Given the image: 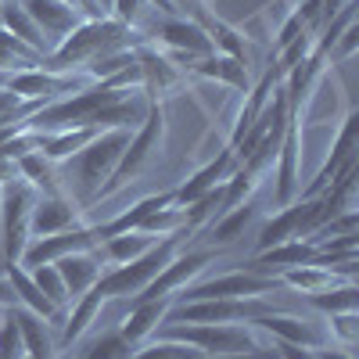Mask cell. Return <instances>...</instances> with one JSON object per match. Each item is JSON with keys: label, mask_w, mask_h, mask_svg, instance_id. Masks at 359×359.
I'll return each instance as SVG.
<instances>
[{"label": "cell", "mask_w": 359, "mask_h": 359, "mask_svg": "<svg viewBox=\"0 0 359 359\" xmlns=\"http://www.w3.org/2000/svg\"><path fill=\"white\" fill-rule=\"evenodd\" d=\"M130 36H133V29L123 25V22H115V18H83L72 33L43 57L40 69H50V72L83 69V65L94 62V57H101V54L133 47Z\"/></svg>", "instance_id": "1"}, {"label": "cell", "mask_w": 359, "mask_h": 359, "mask_svg": "<svg viewBox=\"0 0 359 359\" xmlns=\"http://www.w3.org/2000/svg\"><path fill=\"white\" fill-rule=\"evenodd\" d=\"M133 130H101L94 140H90L79 155L69 158V169H72V191H76V205H94L104 191V184L111 180L118 158H123L126 144H130Z\"/></svg>", "instance_id": "2"}, {"label": "cell", "mask_w": 359, "mask_h": 359, "mask_svg": "<svg viewBox=\"0 0 359 359\" xmlns=\"http://www.w3.org/2000/svg\"><path fill=\"white\" fill-rule=\"evenodd\" d=\"M158 338L169 341H184L205 355H248L259 352V338L255 327L248 323H176V320H162Z\"/></svg>", "instance_id": "3"}, {"label": "cell", "mask_w": 359, "mask_h": 359, "mask_svg": "<svg viewBox=\"0 0 359 359\" xmlns=\"http://www.w3.org/2000/svg\"><path fill=\"white\" fill-rule=\"evenodd\" d=\"M162 144H165V111H162V104H158V101H151V104H147L144 123L133 130V137H130V144H126L123 158H118V165H115L111 180L104 184L101 198L115 194L118 187L133 184V180H137L140 172L151 169V165L158 162V155H162ZM101 198H97V201H101Z\"/></svg>", "instance_id": "4"}, {"label": "cell", "mask_w": 359, "mask_h": 359, "mask_svg": "<svg viewBox=\"0 0 359 359\" xmlns=\"http://www.w3.org/2000/svg\"><path fill=\"white\" fill-rule=\"evenodd\" d=\"M180 241H184V233L162 237V241H158L155 248H147L144 255H137V259H130V262H123V266L104 269L90 291H97L104 302H108V298H133V294H140L147 284L158 277V269L180 252Z\"/></svg>", "instance_id": "5"}, {"label": "cell", "mask_w": 359, "mask_h": 359, "mask_svg": "<svg viewBox=\"0 0 359 359\" xmlns=\"http://www.w3.org/2000/svg\"><path fill=\"white\" fill-rule=\"evenodd\" d=\"M36 191L25 180H11L0 194V255L4 266L18 262L25 245H29V212H33Z\"/></svg>", "instance_id": "6"}, {"label": "cell", "mask_w": 359, "mask_h": 359, "mask_svg": "<svg viewBox=\"0 0 359 359\" xmlns=\"http://www.w3.org/2000/svg\"><path fill=\"white\" fill-rule=\"evenodd\" d=\"M269 309L273 306L266 298H201V302H180L169 309V316L176 323H252Z\"/></svg>", "instance_id": "7"}, {"label": "cell", "mask_w": 359, "mask_h": 359, "mask_svg": "<svg viewBox=\"0 0 359 359\" xmlns=\"http://www.w3.org/2000/svg\"><path fill=\"white\" fill-rule=\"evenodd\" d=\"M280 280L277 277H259V273H223L212 280H201V284H187L180 287L172 298L176 302H201V298H262L266 291H277Z\"/></svg>", "instance_id": "8"}, {"label": "cell", "mask_w": 359, "mask_h": 359, "mask_svg": "<svg viewBox=\"0 0 359 359\" xmlns=\"http://www.w3.org/2000/svg\"><path fill=\"white\" fill-rule=\"evenodd\" d=\"M216 259V248H205V252H176L162 269H158V277L147 284L140 294H133V302H151V298H169L176 294L180 287H187L194 284V277L205 273V266Z\"/></svg>", "instance_id": "9"}, {"label": "cell", "mask_w": 359, "mask_h": 359, "mask_svg": "<svg viewBox=\"0 0 359 359\" xmlns=\"http://www.w3.org/2000/svg\"><path fill=\"white\" fill-rule=\"evenodd\" d=\"M86 79L83 76H72V72H50V69H22V72H8V90L18 94L22 101H36V104H47V101H57L72 94V90H83Z\"/></svg>", "instance_id": "10"}, {"label": "cell", "mask_w": 359, "mask_h": 359, "mask_svg": "<svg viewBox=\"0 0 359 359\" xmlns=\"http://www.w3.org/2000/svg\"><path fill=\"white\" fill-rule=\"evenodd\" d=\"M352 158H359V111H345L341 115V123H338V133H334V144H331V151H327L323 165L316 169L313 176V184L306 191H298V198H316L331 180L341 172V165H348Z\"/></svg>", "instance_id": "11"}, {"label": "cell", "mask_w": 359, "mask_h": 359, "mask_svg": "<svg viewBox=\"0 0 359 359\" xmlns=\"http://www.w3.org/2000/svg\"><path fill=\"white\" fill-rule=\"evenodd\" d=\"M86 248H97V233L94 226H72V230H62V233H50V237H33L25 245L18 266L33 269V266H47V262H57L72 252H86Z\"/></svg>", "instance_id": "12"}, {"label": "cell", "mask_w": 359, "mask_h": 359, "mask_svg": "<svg viewBox=\"0 0 359 359\" xmlns=\"http://www.w3.org/2000/svg\"><path fill=\"white\" fill-rule=\"evenodd\" d=\"M273 180H277V205H291L298 201V191H302V126L287 118V130L280 140V151L273 162Z\"/></svg>", "instance_id": "13"}, {"label": "cell", "mask_w": 359, "mask_h": 359, "mask_svg": "<svg viewBox=\"0 0 359 359\" xmlns=\"http://www.w3.org/2000/svg\"><path fill=\"white\" fill-rule=\"evenodd\" d=\"M155 36H158V43L169 47V54H184V57H194V62L216 54L212 36H208L194 18H184V15H165L155 25Z\"/></svg>", "instance_id": "14"}, {"label": "cell", "mask_w": 359, "mask_h": 359, "mask_svg": "<svg viewBox=\"0 0 359 359\" xmlns=\"http://www.w3.org/2000/svg\"><path fill=\"white\" fill-rule=\"evenodd\" d=\"M79 212L83 208L69 194H36L33 212H29V241L79 226Z\"/></svg>", "instance_id": "15"}, {"label": "cell", "mask_w": 359, "mask_h": 359, "mask_svg": "<svg viewBox=\"0 0 359 359\" xmlns=\"http://www.w3.org/2000/svg\"><path fill=\"white\" fill-rule=\"evenodd\" d=\"M22 8L40 25V33L47 36L50 47H57L83 22V15L69 4V0H22Z\"/></svg>", "instance_id": "16"}, {"label": "cell", "mask_w": 359, "mask_h": 359, "mask_svg": "<svg viewBox=\"0 0 359 359\" xmlns=\"http://www.w3.org/2000/svg\"><path fill=\"white\" fill-rule=\"evenodd\" d=\"M316 259V248L306 241V237H291L284 245H273L266 252H255L252 262L245 266L248 273H259V277H280L284 269H294V266H306Z\"/></svg>", "instance_id": "17"}, {"label": "cell", "mask_w": 359, "mask_h": 359, "mask_svg": "<svg viewBox=\"0 0 359 359\" xmlns=\"http://www.w3.org/2000/svg\"><path fill=\"white\" fill-rule=\"evenodd\" d=\"M248 327H262L266 334H273V341H284V345H302V348H320V345H327V334L316 331L313 323H306L302 316L277 313V309H269L266 316L252 320Z\"/></svg>", "instance_id": "18"}, {"label": "cell", "mask_w": 359, "mask_h": 359, "mask_svg": "<svg viewBox=\"0 0 359 359\" xmlns=\"http://www.w3.org/2000/svg\"><path fill=\"white\" fill-rule=\"evenodd\" d=\"M233 169H237V158H233V151L230 147H223V151L212 158V162H205L191 180H184L180 187H172V194H176V205H191L194 198H201V194H208L212 187H219V184H226V180L233 176Z\"/></svg>", "instance_id": "19"}, {"label": "cell", "mask_w": 359, "mask_h": 359, "mask_svg": "<svg viewBox=\"0 0 359 359\" xmlns=\"http://www.w3.org/2000/svg\"><path fill=\"white\" fill-rule=\"evenodd\" d=\"M4 277H8V284L15 287V298H18V306H22V309L43 316L50 327H62V323H65V309H57V306H50V302H47L43 291L36 287L33 273H29L25 266H18V262L4 266Z\"/></svg>", "instance_id": "20"}, {"label": "cell", "mask_w": 359, "mask_h": 359, "mask_svg": "<svg viewBox=\"0 0 359 359\" xmlns=\"http://www.w3.org/2000/svg\"><path fill=\"white\" fill-rule=\"evenodd\" d=\"M57 273L65 280V291H69V302H76L79 294H86L90 287L97 284V277L104 273L101 266V252L97 248H86V252H72L65 259H57Z\"/></svg>", "instance_id": "21"}, {"label": "cell", "mask_w": 359, "mask_h": 359, "mask_svg": "<svg viewBox=\"0 0 359 359\" xmlns=\"http://www.w3.org/2000/svg\"><path fill=\"white\" fill-rule=\"evenodd\" d=\"M172 302H176L172 294L169 298H151V302H130V316H126L123 327H118V334H123L137 348L140 341H147V338L158 331V323L169 316Z\"/></svg>", "instance_id": "22"}, {"label": "cell", "mask_w": 359, "mask_h": 359, "mask_svg": "<svg viewBox=\"0 0 359 359\" xmlns=\"http://www.w3.org/2000/svg\"><path fill=\"white\" fill-rule=\"evenodd\" d=\"M15 320H18V331H22V345H25V355L29 359H57V341L50 334V323L36 313H29L22 306L11 309Z\"/></svg>", "instance_id": "23"}, {"label": "cell", "mask_w": 359, "mask_h": 359, "mask_svg": "<svg viewBox=\"0 0 359 359\" xmlns=\"http://www.w3.org/2000/svg\"><path fill=\"white\" fill-rule=\"evenodd\" d=\"M137 65H140V76H144L147 101H158V94H165L169 86L180 83V72L172 69V62L165 54H158L155 47H137Z\"/></svg>", "instance_id": "24"}, {"label": "cell", "mask_w": 359, "mask_h": 359, "mask_svg": "<svg viewBox=\"0 0 359 359\" xmlns=\"http://www.w3.org/2000/svg\"><path fill=\"white\" fill-rule=\"evenodd\" d=\"M0 29H8L15 40H22L29 50H36L40 57H47L54 47L47 43V36L40 33V25L29 18V11L22 8V0H4V11H0Z\"/></svg>", "instance_id": "25"}, {"label": "cell", "mask_w": 359, "mask_h": 359, "mask_svg": "<svg viewBox=\"0 0 359 359\" xmlns=\"http://www.w3.org/2000/svg\"><path fill=\"white\" fill-rule=\"evenodd\" d=\"M302 216H306V198H298L291 205H284L277 216H269L259 230V241H255V252H266L273 245H284L291 237H298V226H302Z\"/></svg>", "instance_id": "26"}, {"label": "cell", "mask_w": 359, "mask_h": 359, "mask_svg": "<svg viewBox=\"0 0 359 359\" xmlns=\"http://www.w3.org/2000/svg\"><path fill=\"white\" fill-rule=\"evenodd\" d=\"M194 76L201 79H212V83H223L230 90H241V94H248V65L245 62H237V57H226V54H208L201 57V62L191 69Z\"/></svg>", "instance_id": "27"}, {"label": "cell", "mask_w": 359, "mask_h": 359, "mask_svg": "<svg viewBox=\"0 0 359 359\" xmlns=\"http://www.w3.org/2000/svg\"><path fill=\"white\" fill-rule=\"evenodd\" d=\"M277 280H280V287H294V291H302V294H316V291H327V287L341 284L345 277H338L334 269H327V266L306 262V266L284 269V273H280Z\"/></svg>", "instance_id": "28"}, {"label": "cell", "mask_w": 359, "mask_h": 359, "mask_svg": "<svg viewBox=\"0 0 359 359\" xmlns=\"http://www.w3.org/2000/svg\"><path fill=\"white\" fill-rule=\"evenodd\" d=\"M162 241V237H151V233H144V230H130V233H118V237H108V241L97 245L101 259H108L111 266H123L137 255H144L147 248H155Z\"/></svg>", "instance_id": "29"}, {"label": "cell", "mask_w": 359, "mask_h": 359, "mask_svg": "<svg viewBox=\"0 0 359 359\" xmlns=\"http://www.w3.org/2000/svg\"><path fill=\"white\" fill-rule=\"evenodd\" d=\"M255 216H259V208H255L252 201L237 205V208H226L223 216H216V219H212V245H216V248H223V245L241 241L245 230L255 223Z\"/></svg>", "instance_id": "30"}, {"label": "cell", "mask_w": 359, "mask_h": 359, "mask_svg": "<svg viewBox=\"0 0 359 359\" xmlns=\"http://www.w3.org/2000/svg\"><path fill=\"white\" fill-rule=\"evenodd\" d=\"M101 306H104V298L97 294V291H86V294H79L76 302H72V313H69V320L62 323V348H69L76 338H83V331L90 323H94V316L101 313Z\"/></svg>", "instance_id": "31"}, {"label": "cell", "mask_w": 359, "mask_h": 359, "mask_svg": "<svg viewBox=\"0 0 359 359\" xmlns=\"http://www.w3.org/2000/svg\"><path fill=\"white\" fill-rule=\"evenodd\" d=\"M309 306L320 309L323 316H334V313H355L359 309V287L352 280H341L327 291H316V294H306Z\"/></svg>", "instance_id": "32"}, {"label": "cell", "mask_w": 359, "mask_h": 359, "mask_svg": "<svg viewBox=\"0 0 359 359\" xmlns=\"http://www.w3.org/2000/svg\"><path fill=\"white\" fill-rule=\"evenodd\" d=\"M137 230L151 233V237H172V233H184V205H165V208H155Z\"/></svg>", "instance_id": "33"}, {"label": "cell", "mask_w": 359, "mask_h": 359, "mask_svg": "<svg viewBox=\"0 0 359 359\" xmlns=\"http://www.w3.org/2000/svg\"><path fill=\"white\" fill-rule=\"evenodd\" d=\"M130 359H208L205 352L184 345V341H169V338H158V341H147L140 348L130 352Z\"/></svg>", "instance_id": "34"}, {"label": "cell", "mask_w": 359, "mask_h": 359, "mask_svg": "<svg viewBox=\"0 0 359 359\" xmlns=\"http://www.w3.org/2000/svg\"><path fill=\"white\" fill-rule=\"evenodd\" d=\"M29 273H33L36 287L43 291V298H47L50 306H57V309H65V306H69L65 280H62V273H57V266H54V262H47V266H33Z\"/></svg>", "instance_id": "35"}, {"label": "cell", "mask_w": 359, "mask_h": 359, "mask_svg": "<svg viewBox=\"0 0 359 359\" xmlns=\"http://www.w3.org/2000/svg\"><path fill=\"white\" fill-rule=\"evenodd\" d=\"M130 352H133V345L123 334L108 331V334H101V338H94V341L86 345L83 359H130Z\"/></svg>", "instance_id": "36"}, {"label": "cell", "mask_w": 359, "mask_h": 359, "mask_svg": "<svg viewBox=\"0 0 359 359\" xmlns=\"http://www.w3.org/2000/svg\"><path fill=\"white\" fill-rule=\"evenodd\" d=\"M327 338H331L334 345H341V348H352L355 341H359V320H355V313H334V316H327Z\"/></svg>", "instance_id": "37"}, {"label": "cell", "mask_w": 359, "mask_h": 359, "mask_svg": "<svg viewBox=\"0 0 359 359\" xmlns=\"http://www.w3.org/2000/svg\"><path fill=\"white\" fill-rule=\"evenodd\" d=\"M25 345H22V331L11 309H4V320H0V359H22Z\"/></svg>", "instance_id": "38"}, {"label": "cell", "mask_w": 359, "mask_h": 359, "mask_svg": "<svg viewBox=\"0 0 359 359\" xmlns=\"http://www.w3.org/2000/svg\"><path fill=\"white\" fill-rule=\"evenodd\" d=\"M151 8L147 0H111V8H108V18H115V22H123V25H137L140 18H144V11Z\"/></svg>", "instance_id": "39"}, {"label": "cell", "mask_w": 359, "mask_h": 359, "mask_svg": "<svg viewBox=\"0 0 359 359\" xmlns=\"http://www.w3.org/2000/svg\"><path fill=\"white\" fill-rule=\"evenodd\" d=\"M355 43H359V25L355 22H348L345 29H341V36L334 40V47H331V54H327V62H348L352 57V50H355Z\"/></svg>", "instance_id": "40"}, {"label": "cell", "mask_w": 359, "mask_h": 359, "mask_svg": "<svg viewBox=\"0 0 359 359\" xmlns=\"http://www.w3.org/2000/svg\"><path fill=\"white\" fill-rule=\"evenodd\" d=\"M273 352L277 359H316L313 348H302V345H284V341H273Z\"/></svg>", "instance_id": "41"}, {"label": "cell", "mask_w": 359, "mask_h": 359, "mask_svg": "<svg viewBox=\"0 0 359 359\" xmlns=\"http://www.w3.org/2000/svg\"><path fill=\"white\" fill-rule=\"evenodd\" d=\"M172 8L176 11H184V18H194V22H201L208 11H205V0H172Z\"/></svg>", "instance_id": "42"}, {"label": "cell", "mask_w": 359, "mask_h": 359, "mask_svg": "<svg viewBox=\"0 0 359 359\" xmlns=\"http://www.w3.org/2000/svg\"><path fill=\"white\" fill-rule=\"evenodd\" d=\"M313 355L316 359H355L352 348H341V345H320V348H313Z\"/></svg>", "instance_id": "43"}, {"label": "cell", "mask_w": 359, "mask_h": 359, "mask_svg": "<svg viewBox=\"0 0 359 359\" xmlns=\"http://www.w3.org/2000/svg\"><path fill=\"white\" fill-rule=\"evenodd\" d=\"M348 4H352V0H320V15H323V25L331 22L334 15H341Z\"/></svg>", "instance_id": "44"}, {"label": "cell", "mask_w": 359, "mask_h": 359, "mask_svg": "<svg viewBox=\"0 0 359 359\" xmlns=\"http://www.w3.org/2000/svg\"><path fill=\"white\" fill-rule=\"evenodd\" d=\"M18 298H15V287L8 284V277H0V309H15Z\"/></svg>", "instance_id": "45"}, {"label": "cell", "mask_w": 359, "mask_h": 359, "mask_svg": "<svg viewBox=\"0 0 359 359\" xmlns=\"http://www.w3.org/2000/svg\"><path fill=\"white\" fill-rule=\"evenodd\" d=\"M97 4H101V11L108 15V8H111V0H97Z\"/></svg>", "instance_id": "46"}, {"label": "cell", "mask_w": 359, "mask_h": 359, "mask_svg": "<svg viewBox=\"0 0 359 359\" xmlns=\"http://www.w3.org/2000/svg\"><path fill=\"white\" fill-rule=\"evenodd\" d=\"M4 79H8V72H0V86H4Z\"/></svg>", "instance_id": "47"}, {"label": "cell", "mask_w": 359, "mask_h": 359, "mask_svg": "<svg viewBox=\"0 0 359 359\" xmlns=\"http://www.w3.org/2000/svg\"><path fill=\"white\" fill-rule=\"evenodd\" d=\"M0 11H4V0H0Z\"/></svg>", "instance_id": "48"}, {"label": "cell", "mask_w": 359, "mask_h": 359, "mask_svg": "<svg viewBox=\"0 0 359 359\" xmlns=\"http://www.w3.org/2000/svg\"><path fill=\"white\" fill-rule=\"evenodd\" d=\"M0 320H4V309H0Z\"/></svg>", "instance_id": "49"}, {"label": "cell", "mask_w": 359, "mask_h": 359, "mask_svg": "<svg viewBox=\"0 0 359 359\" xmlns=\"http://www.w3.org/2000/svg\"><path fill=\"white\" fill-rule=\"evenodd\" d=\"M22 359H29V355H22Z\"/></svg>", "instance_id": "50"}]
</instances>
